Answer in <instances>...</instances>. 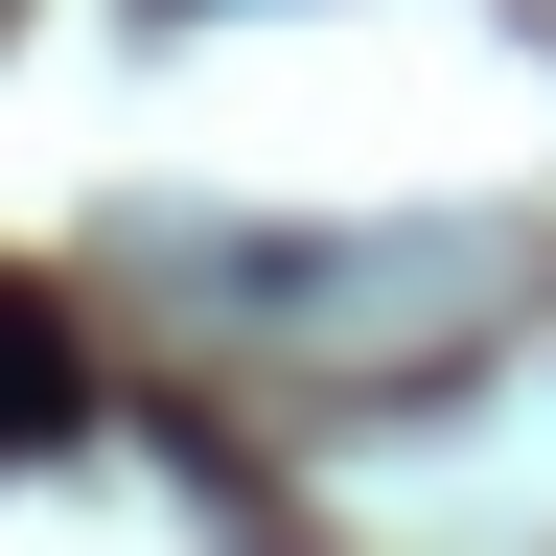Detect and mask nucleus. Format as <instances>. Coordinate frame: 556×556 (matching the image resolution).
<instances>
[{"mask_svg": "<svg viewBox=\"0 0 556 556\" xmlns=\"http://www.w3.org/2000/svg\"><path fill=\"white\" fill-rule=\"evenodd\" d=\"M70 417H93V348H70V302H47V278H0V464H47Z\"/></svg>", "mask_w": 556, "mask_h": 556, "instance_id": "1", "label": "nucleus"}]
</instances>
